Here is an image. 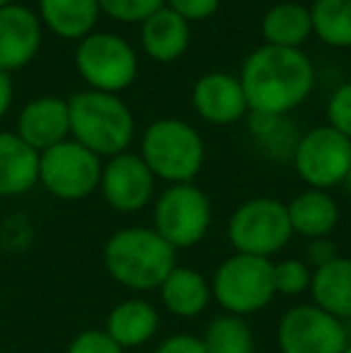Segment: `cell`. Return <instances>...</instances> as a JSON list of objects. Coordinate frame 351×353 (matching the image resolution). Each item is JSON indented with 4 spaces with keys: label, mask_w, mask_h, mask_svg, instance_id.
Wrapping results in <instances>:
<instances>
[{
    "label": "cell",
    "mask_w": 351,
    "mask_h": 353,
    "mask_svg": "<svg viewBox=\"0 0 351 353\" xmlns=\"http://www.w3.org/2000/svg\"><path fill=\"white\" fill-rule=\"evenodd\" d=\"M289 223L294 236H303L305 241L328 238L339 223V207L334 197L325 190H303L286 205Z\"/></svg>",
    "instance_id": "19"
},
{
    "label": "cell",
    "mask_w": 351,
    "mask_h": 353,
    "mask_svg": "<svg viewBox=\"0 0 351 353\" xmlns=\"http://www.w3.org/2000/svg\"><path fill=\"white\" fill-rule=\"evenodd\" d=\"M12 97H14L12 77H10V72L0 70V118L10 111V106H12Z\"/></svg>",
    "instance_id": "33"
},
{
    "label": "cell",
    "mask_w": 351,
    "mask_h": 353,
    "mask_svg": "<svg viewBox=\"0 0 351 353\" xmlns=\"http://www.w3.org/2000/svg\"><path fill=\"white\" fill-rule=\"evenodd\" d=\"M313 270L305 265V260L299 257H284L274 262V291L284 298L303 296L310 291Z\"/></svg>",
    "instance_id": "26"
},
{
    "label": "cell",
    "mask_w": 351,
    "mask_h": 353,
    "mask_svg": "<svg viewBox=\"0 0 351 353\" xmlns=\"http://www.w3.org/2000/svg\"><path fill=\"white\" fill-rule=\"evenodd\" d=\"M70 135L75 142L101 157H118L132 142L135 118L130 108L106 92H82L68 101Z\"/></svg>",
    "instance_id": "3"
},
{
    "label": "cell",
    "mask_w": 351,
    "mask_h": 353,
    "mask_svg": "<svg viewBox=\"0 0 351 353\" xmlns=\"http://www.w3.org/2000/svg\"><path fill=\"white\" fill-rule=\"evenodd\" d=\"M337 255V245L330 238H315V241H308V245H305V265L310 270H320L328 262H332Z\"/></svg>",
    "instance_id": "31"
},
{
    "label": "cell",
    "mask_w": 351,
    "mask_h": 353,
    "mask_svg": "<svg viewBox=\"0 0 351 353\" xmlns=\"http://www.w3.org/2000/svg\"><path fill=\"white\" fill-rule=\"evenodd\" d=\"M328 118H330V128H334V130L342 132L344 137L351 140V82L342 84L330 97Z\"/></svg>",
    "instance_id": "28"
},
{
    "label": "cell",
    "mask_w": 351,
    "mask_h": 353,
    "mask_svg": "<svg viewBox=\"0 0 351 353\" xmlns=\"http://www.w3.org/2000/svg\"><path fill=\"white\" fill-rule=\"evenodd\" d=\"M161 327L159 310L145 298H126L111 307L106 317V332L123 351L150 344Z\"/></svg>",
    "instance_id": "16"
},
{
    "label": "cell",
    "mask_w": 351,
    "mask_h": 353,
    "mask_svg": "<svg viewBox=\"0 0 351 353\" xmlns=\"http://www.w3.org/2000/svg\"><path fill=\"white\" fill-rule=\"evenodd\" d=\"M70 135V111L68 101L58 97H41L29 101L19 111L17 137L34 152H46L56 144L66 142Z\"/></svg>",
    "instance_id": "14"
},
{
    "label": "cell",
    "mask_w": 351,
    "mask_h": 353,
    "mask_svg": "<svg viewBox=\"0 0 351 353\" xmlns=\"http://www.w3.org/2000/svg\"><path fill=\"white\" fill-rule=\"evenodd\" d=\"M43 24L61 39H85L92 34L99 14V0H39Z\"/></svg>",
    "instance_id": "22"
},
{
    "label": "cell",
    "mask_w": 351,
    "mask_h": 353,
    "mask_svg": "<svg viewBox=\"0 0 351 353\" xmlns=\"http://www.w3.org/2000/svg\"><path fill=\"white\" fill-rule=\"evenodd\" d=\"M313 305L325 310L328 315L351 322V257L337 255L320 270H313L310 281Z\"/></svg>",
    "instance_id": "21"
},
{
    "label": "cell",
    "mask_w": 351,
    "mask_h": 353,
    "mask_svg": "<svg viewBox=\"0 0 351 353\" xmlns=\"http://www.w3.org/2000/svg\"><path fill=\"white\" fill-rule=\"evenodd\" d=\"M310 22L320 41L334 48H351V0H315Z\"/></svg>",
    "instance_id": "24"
},
{
    "label": "cell",
    "mask_w": 351,
    "mask_h": 353,
    "mask_svg": "<svg viewBox=\"0 0 351 353\" xmlns=\"http://www.w3.org/2000/svg\"><path fill=\"white\" fill-rule=\"evenodd\" d=\"M176 252L154 228L128 226L108 236L103 267L113 281L130 291H154L174 272Z\"/></svg>",
    "instance_id": "2"
},
{
    "label": "cell",
    "mask_w": 351,
    "mask_h": 353,
    "mask_svg": "<svg viewBox=\"0 0 351 353\" xmlns=\"http://www.w3.org/2000/svg\"><path fill=\"white\" fill-rule=\"evenodd\" d=\"M41 46V19L24 5L0 8V70L14 72L34 61Z\"/></svg>",
    "instance_id": "13"
},
{
    "label": "cell",
    "mask_w": 351,
    "mask_h": 353,
    "mask_svg": "<svg viewBox=\"0 0 351 353\" xmlns=\"http://www.w3.org/2000/svg\"><path fill=\"white\" fill-rule=\"evenodd\" d=\"M161 305L166 312L181 320H192V317L202 315L212 301V286L205 276L192 267H174L169 276L164 279L159 288Z\"/></svg>",
    "instance_id": "17"
},
{
    "label": "cell",
    "mask_w": 351,
    "mask_h": 353,
    "mask_svg": "<svg viewBox=\"0 0 351 353\" xmlns=\"http://www.w3.org/2000/svg\"><path fill=\"white\" fill-rule=\"evenodd\" d=\"M166 8H171L176 14H181L185 22H200L217 12L221 0H166Z\"/></svg>",
    "instance_id": "30"
},
{
    "label": "cell",
    "mask_w": 351,
    "mask_h": 353,
    "mask_svg": "<svg viewBox=\"0 0 351 353\" xmlns=\"http://www.w3.org/2000/svg\"><path fill=\"white\" fill-rule=\"evenodd\" d=\"M226 238L241 255L272 260L294 238L286 205L274 197H253L239 205L226 223Z\"/></svg>",
    "instance_id": "6"
},
{
    "label": "cell",
    "mask_w": 351,
    "mask_h": 353,
    "mask_svg": "<svg viewBox=\"0 0 351 353\" xmlns=\"http://www.w3.org/2000/svg\"><path fill=\"white\" fill-rule=\"evenodd\" d=\"M157 178L147 168L140 154L123 152L111 157L101 168V190L103 200L111 210L121 214H135L145 210L154 197Z\"/></svg>",
    "instance_id": "12"
},
{
    "label": "cell",
    "mask_w": 351,
    "mask_h": 353,
    "mask_svg": "<svg viewBox=\"0 0 351 353\" xmlns=\"http://www.w3.org/2000/svg\"><path fill=\"white\" fill-rule=\"evenodd\" d=\"M313 34L310 10L299 3H277L263 17V37L267 46L299 48Z\"/></svg>",
    "instance_id": "23"
},
{
    "label": "cell",
    "mask_w": 351,
    "mask_h": 353,
    "mask_svg": "<svg viewBox=\"0 0 351 353\" xmlns=\"http://www.w3.org/2000/svg\"><path fill=\"white\" fill-rule=\"evenodd\" d=\"M154 353H207L202 336L195 334H171L157 346Z\"/></svg>",
    "instance_id": "32"
},
{
    "label": "cell",
    "mask_w": 351,
    "mask_h": 353,
    "mask_svg": "<svg viewBox=\"0 0 351 353\" xmlns=\"http://www.w3.org/2000/svg\"><path fill=\"white\" fill-rule=\"evenodd\" d=\"M347 344V325L313 303L289 307L277 325V346L281 353H342Z\"/></svg>",
    "instance_id": "11"
},
{
    "label": "cell",
    "mask_w": 351,
    "mask_h": 353,
    "mask_svg": "<svg viewBox=\"0 0 351 353\" xmlns=\"http://www.w3.org/2000/svg\"><path fill=\"white\" fill-rule=\"evenodd\" d=\"M39 183V152L17 137L0 132V197H17Z\"/></svg>",
    "instance_id": "20"
},
{
    "label": "cell",
    "mask_w": 351,
    "mask_h": 353,
    "mask_svg": "<svg viewBox=\"0 0 351 353\" xmlns=\"http://www.w3.org/2000/svg\"><path fill=\"white\" fill-rule=\"evenodd\" d=\"M140 41L152 61L171 63L185 53L190 43V27L181 14L164 5L142 22Z\"/></svg>",
    "instance_id": "18"
},
{
    "label": "cell",
    "mask_w": 351,
    "mask_h": 353,
    "mask_svg": "<svg viewBox=\"0 0 351 353\" xmlns=\"http://www.w3.org/2000/svg\"><path fill=\"white\" fill-rule=\"evenodd\" d=\"M342 353H351V341H349V344H347V349H344Z\"/></svg>",
    "instance_id": "36"
},
{
    "label": "cell",
    "mask_w": 351,
    "mask_h": 353,
    "mask_svg": "<svg viewBox=\"0 0 351 353\" xmlns=\"http://www.w3.org/2000/svg\"><path fill=\"white\" fill-rule=\"evenodd\" d=\"M142 161L169 185L192 183L205 163V142L192 125L176 118L154 121L142 135Z\"/></svg>",
    "instance_id": "4"
},
{
    "label": "cell",
    "mask_w": 351,
    "mask_h": 353,
    "mask_svg": "<svg viewBox=\"0 0 351 353\" xmlns=\"http://www.w3.org/2000/svg\"><path fill=\"white\" fill-rule=\"evenodd\" d=\"M342 185H344V190H347L349 195H351V168H349V173H347V178H344V183H342Z\"/></svg>",
    "instance_id": "34"
},
{
    "label": "cell",
    "mask_w": 351,
    "mask_h": 353,
    "mask_svg": "<svg viewBox=\"0 0 351 353\" xmlns=\"http://www.w3.org/2000/svg\"><path fill=\"white\" fill-rule=\"evenodd\" d=\"M207 353H255V336L243 317L217 315L202 334Z\"/></svg>",
    "instance_id": "25"
},
{
    "label": "cell",
    "mask_w": 351,
    "mask_h": 353,
    "mask_svg": "<svg viewBox=\"0 0 351 353\" xmlns=\"http://www.w3.org/2000/svg\"><path fill=\"white\" fill-rule=\"evenodd\" d=\"M66 353H126L103 330H85L68 344Z\"/></svg>",
    "instance_id": "29"
},
{
    "label": "cell",
    "mask_w": 351,
    "mask_h": 353,
    "mask_svg": "<svg viewBox=\"0 0 351 353\" xmlns=\"http://www.w3.org/2000/svg\"><path fill=\"white\" fill-rule=\"evenodd\" d=\"M80 77L94 92L116 94L130 87L137 74V56L116 34H89L75 51Z\"/></svg>",
    "instance_id": "10"
},
{
    "label": "cell",
    "mask_w": 351,
    "mask_h": 353,
    "mask_svg": "<svg viewBox=\"0 0 351 353\" xmlns=\"http://www.w3.org/2000/svg\"><path fill=\"white\" fill-rule=\"evenodd\" d=\"M12 0H0V8H5V5H10Z\"/></svg>",
    "instance_id": "35"
},
{
    "label": "cell",
    "mask_w": 351,
    "mask_h": 353,
    "mask_svg": "<svg viewBox=\"0 0 351 353\" xmlns=\"http://www.w3.org/2000/svg\"><path fill=\"white\" fill-rule=\"evenodd\" d=\"M166 0H99V10L116 22L135 24L145 22L150 14L164 8Z\"/></svg>",
    "instance_id": "27"
},
{
    "label": "cell",
    "mask_w": 351,
    "mask_h": 353,
    "mask_svg": "<svg viewBox=\"0 0 351 353\" xmlns=\"http://www.w3.org/2000/svg\"><path fill=\"white\" fill-rule=\"evenodd\" d=\"M101 159L75 140H66L39 154V183L56 200L77 202L99 190Z\"/></svg>",
    "instance_id": "8"
},
{
    "label": "cell",
    "mask_w": 351,
    "mask_h": 353,
    "mask_svg": "<svg viewBox=\"0 0 351 353\" xmlns=\"http://www.w3.org/2000/svg\"><path fill=\"white\" fill-rule=\"evenodd\" d=\"M248 111L284 116L305 101L315 84L313 63L299 48L260 46L248 56L241 70Z\"/></svg>",
    "instance_id": "1"
},
{
    "label": "cell",
    "mask_w": 351,
    "mask_h": 353,
    "mask_svg": "<svg viewBox=\"0 0 351 353\" xmlns=\"http://www.w3.org/2000/svg\"><path fill=\"white\" fill-rule=\"evenodd\" d=\"M192 106L207 123L214 125H231L248 111L243 87L226 72H210L197 79L192 87Z\"/></svg>",
    "instance_id": "15"
},
{
    "label": "cell",
    "mask_w": 351,
    "mask_h": 353,
    "mask_svg": "<svg viewBox=\"0 0 351 353\" xmlns=\"http://www.w3.org/2000/svg\"><path fill=\"white\" fill-rule=\"evenodd\" d=\"M294 168L310 190L342 185L351 168V140L330 125H320L299 137L294 149Z\"/></svg>",
    "instance_id": "9"
},
{
    "label": "cell",
    "mask_w": 351,
    "mask_h": 353,
    "mask_svg": "<svg viewBox=\"0 0 351 353\" xmlns=\"http://www.w3.org/2000/svg\"><path fill=\"white\" fill-rule=\"evenodd\" d=\"M212 202L195 183L169 185L154 202L152 228L176 250H188L205 241L212 228Z\"/></svg>",
    "instance_id": "7"
},
{
    "label": "cell",
    "mask_w": 351,
    "mask_h": 353,
    "mask_svg": "<svg viewBox=\"0 0 351 353\" xmlns=\"http://www.w3.org/2000/svg\"><path fill=\"white\" fill-rule=\"evenodd\" d=\"M212 298L226 315L248 317L265 310L277 296L274 262L265 257L234 252L214 270L210 281Z\"/></svg>",
    "instance_id": "5"
}]
</instances>
